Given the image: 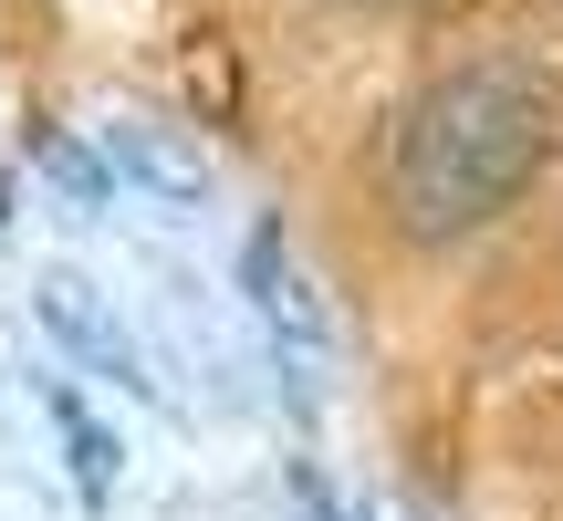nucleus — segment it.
<instances>
[{
  "label": "nucleus",
  "mask_w": 563,
  "mask_h": 521,
  "mask_svg": "<svg viewBox=\"0 0 563 521\" xmlns=\"http://www.w3.org/2000/svg\"><path fill=\"white\" fill-rule=\"evenodd\" d=\"M553 146V104L522 63H470V74H439L418 104L397 115V146H386V199H397V230L418 241H460L490 209H511L532 188Z\"/></svg>",
  "instance_id": "1"
},
{
  "label": "nucleus",
  "mask_w": 563,
  "mask_h": 521,
  "mask_svg": "<svg viewBox=\"0 0 563 521\" xmlns=\"http://www.w3.org/2000/svg\"><path fill=\"white\" fill-rule=\"evenodd\" d=\"M42 323H53V344H74L95 376H125V386H136V344H125V323L104 313V292L84 271H53V281H42Z\"/></svg>",
  "instance_id": "2"
},
{
  "label": "nucleus",
  "mask_w": 563,
  "mask_h": 521,
  "mask_svg": "<svg viewBox=\"0 0 563 521\" xmlns=\"http://www.w3.org/2000/svg\"><path fill=\"white\" fill-rule=\"evenodd\" d=\"M115 167H125L136 188H157L167 209H199V199H209V157L178 136V125H157V115H125V125H115Z\"/></svg>",
  "instance_id": "3"
},
{
  "label": "nucleus",
  "mask_w": 563,
  "mask_h": 521,
  "mask_svg": "<svg viewBox=\"0 0 563 521\" xmlns=\"http://www.w3.org/2000/svg\"><path fill=\"white\" fill-rule=\"evenodd\" d=\"M241 271H251V302L272 313V334L292 344V355H323V313H313V281L292 271V241H282L272 220L251 230V260H241Z\"/></svg>",
  "instance_id": "4"
},
{
  "label": "nucleus",
  "mask_w": 563,
  "mask_h": 521,
  "mask_svg": "<svg viewBox=\"0 0 563 521\" xmlns=\"http://www.w3.org/2000/svg\"><path fill=\"white\" fill-rule=\"evenodd\" d=\"M32 167H42V178H53L74 209H104V199H115V167H104L74 125H32Z\"/></svg>",
  "instance_id": "5"
},
{
  "label": "nucleus",
  "mask_w": 563,
  "mask_h": 521,
  "mask_svg": "<svg viewBox=\"0 0 563 521\" xmlns=\"http://www.w3.org/2000/svg\"><path fill=\"white\" fill-rule=\"evenodd\" d=\"M53 428H63V448H74V490L84 501H115V439L95 428V407H84L74 386H53Z\"/></svg>",
  "instance_id": "6"
},
{
  "label": "nucleus",
  "mask_w": 563,
  "mask_h": 521,
  "mask_svg": "<svg viewBox=\"0 0 563 521\" xmlns=\"http://www.w3.org/2000/svg\"><path fill=\"white\" fill-rule=\"evenodd\" d=\"M292 521H344V511L323 501V490H302V501H292Z\"/></svg>",
  "instance_id": "7"
}]
</instances>
